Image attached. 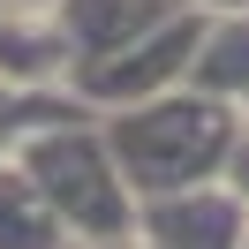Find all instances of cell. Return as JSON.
<instances>
[{
  "mask_svg": "<svg viewBox=\"0 0 249 249\" xmlns=\"http://www.w3.org/2000/svg\"><path fill=\"white\" fill-rule=\"evenodd\" d=\"M227 136H234L227 98H212V91H151V98H128L106 121L98 143H106L113 174L128 181V196H166V189L212 181L219 159H227Z\"/></svg>",
  "mask_w": 249,
  "mask_h": 249,
  "instance_id": "1",
  "label": "cell"
},
{
  "mask_svg": "<svg viewBox=\"0 0 249 249\" xmlns=\"http://www.w3.org/2000/svg\"><path fill=\"white\" fill-rule=\"evenodd\" d=\"M8 159L31 174V189L46 196V212L61 219V227H76L83 242L128 234L136 196H128V181L113 174V159H106L98 136H76V128H23Z\"/></svg>",
  "mask_w": 249,
  "mask_h": 249,
  "instance_id": "2",
  "label": "cell"
},
{
  "mask_svg": "<svg viewBox=\"0 0 249 249\" xmlns=\"http://www.w3.org/2000/svg\"><path fill=\"white\" fill-rule=\"evenodd\" d=\"M189 76L212 98H249V8H227L219 23H204L196 53H189Z\"/></svg>",
  "mask_w": 249,
  "mask_h": 249,
  "instance_id": "3",
  "label": "cell"
},
{
  "mask_svg": "<svg viewBox=\"0 0 249 249\" xmlns=\"http://www.w3.org/2000/svg\"><path fill=\"white\" fill-rule=\"evenodd\" d=\"M234 249H249V227H242V242H234Z\"/></svg>",
  "mask_w": 249,
  "mask_h": 249,
  "instance_id": "4",
  "label": "cell"
},
{
  "mask_svg": "<svg viewBox=\"0 0 249 249\" xmlns=\"http://www.w3.org/2000/svg\"><path fill=\"white\" fill-rule=\"evenodd\" d=\"M0 98H8V83H0Z\"/></svg>",
  "mask_w": 249,
  "mask_h": 249,
  "instance_id": "5",
  "label": "cell"
}]
</instances>
